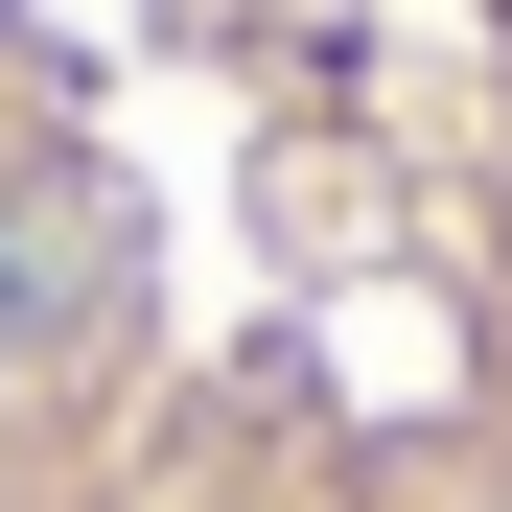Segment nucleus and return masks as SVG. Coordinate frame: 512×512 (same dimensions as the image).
<instances>
[{
	"label": "nucleus",
	"mask_w": 512,
	"mask_h": 512,
	"mask_svg": "<svg viewBox=\"0 0 512 512\" xmlns=\"http://www.w3.org/2000/svg\"><path fill=\"white\" fill-rule=\"evenodd\" d=\"M0 512H512V0H0Z\"/></svg>",
	"instance_id": "obj_1"
}]
</instances>
